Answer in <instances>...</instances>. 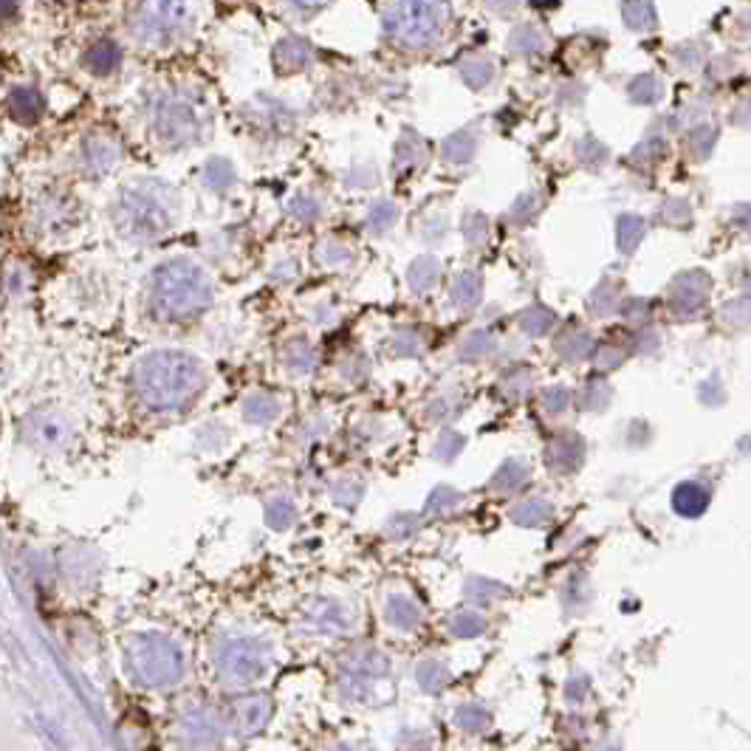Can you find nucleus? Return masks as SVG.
<instances>
[{
    "label": "nucleus",
    "instance_id": "obj_1",
    "mask_svg": "<svg viewBox=\"0 0 751 751\" xmlns=\"http://www.w3.org/2000/svg\"><path fill=\"white\" fill-rule=\"evenodd\" d=\"M133 382L139 399L151 410L170 412L187 407L201 393L203 371L190 353L158 351L139 362Z\"/></svg>",
    "mask_w": 751,
    "mask_h": 751
},
{
    "label": "nucleus",
    "instance_id": "obj_2",
    "mask_svg": "<svg viewBox=\"0 0 751 751\" xmlns=\"http://www.w3.org/2000/svg\"><path fill=\"white\" fill-rule=\"evenodd\" d=\"M212 302V283L192 261L164 263L153 275V308L162 320H187Z\"/></svg>",
    "mask_w": 751,
    "mask_h": 751
},
{
    "label": "nucleus",
    "instance_id": "obj_3",
    "mask_svg": "<svg viewBox=\"0 0 751 751\" xmlns=\"http://www.w3.org/2000/svg\"><path fill=\"white\" fill-rule=\"evenodd\" d=\"M128 666L144 686H173L184 675V655L167 636L144 633L128 644Z\"/></svg>",
    "mask_w": 751,
    "mask_h": 751
},
{
    "label": "nucleus",
    "instance_id": "obj_4",
    "mask_svg": "<svg viewBox=\"0 0 751 751\" xmlns=\"http://www.w3.org/2000/svg\"><path fill=\"white\" fill-rule=\"evenodd\" d=\"M444 7L438 0H401L390 12L387 29L405 46H424L444 29Z\"/></svg>",
    "mask_w": 751,
    "mask_h": 751
},
{
    "label": "nucleus",
    "instance_id": "obj_5",
    "mask_svg": "<svg viewBox=\"0 0 751 751\" xmlns=\"http://www.w3.org/2000/svg\"><path fill=\"white\" fill-rule=\"evenodd\" d=\"M190 20V9L184 0H142L133 32L147 46H167L181 34Z\"/></svg>",
    "mask_w": 751,
    "mask_h": 751
},
{
    "label": "nucleus",
    "instance_id": "obj_6",
    "mask_svg": "<svg viewBox=\"0 0 751 751\" xmlns=\"http://www.w3.org/2000/svg\"><path fill=\"white\" fill-rule=\"evenodd\" d=\"M268 650L266 641L261 639H232L227 644L218 647L216 664L218 673L229 681V684L249 686L263 678L268 670Z\"/></svg>",
    "mask_w": 751,
    "mask_h": 751
},
{
    "label": "nucleus",
    "instance_id": "obj_7",
    "mask_svg": "<svg viewBox=\"0 0 751 751\" xmlns=\"http://www.w3.org/2000/svg\"><path fill=\"white\" fill-rule=\"evenodd\" d=\"M122 223L128 232L139 238H153L167 229L170 218L158 201H153L144 192H128L122 198Z\"/></svg>",
    "mask_w": 751,
    "mask_h": 751
},
{
    "label": "nucleus",
    "instance_id": "obj_8",
    "mask_svg": "<svg viewBox=\"0 0 751 751\" xmlns=\"http://www.w3.org/2000/svg\"><path fill=\"white\" fill-rule=\"evenodd\" d=\"M272 718V700L268 695H249L232 704V729L243 738L257 735Z\"/></svg>",
    "mask_w": 751,
    "mask_h": 751
},
{
    "label": "nucleus",
    "instance_id": "obj_9",
    "mask_svg": "<svg viewBox=\"0 0 751 751\" xmlns=\"http://www.w3.org/2000/svg\"><path fill=\"white\" fill-rule=\"evenodd\" d=\"M709 288H713V283L704 272H689V275L678 277V283L673 286V306L681 314H698L706 297H709Z\"/></svg>",
    "mask_w": 751,
    "mask_h": 751
},
{
    "label": "nucleus",
    "instance_id": "obj_10",
    "mask_svg": "<svg viewBox=\"0 0 751 751\" xmlns=\"http://www.w3.org/2000/svg\"><path fill=\"white\" fill-rule=\"evenodd\" d=\"M302 621L311 625L314 630H320V633H340V630H345L351 625V614L342 608L340 601L317 599L302 610Z\"/></svg>",
    "mask_w": 751,
    "mask_h": 751
},
{
    "label": "nucleus",
    "instance_id": "obj_11",
    "mask_svg": "<svg viewBox=\"0 0 751 751\" xmlns=\"http://www.w3.org/2000/svg\"><path fill=\"white\" fill-rule=\"evenodd\" d=\"M585 457V444L579 435H560L554 438L545 450V464L556 472H571L582 464Z\"/></svg>",
    "mask_w": 751,
    "mask_h": 751
},
{
    "label": "nucleus",
    "instance_id": "obj_12",
    "mask_svg": "<svg viewBox=\"0 0 751 751\" xmlns=\"http://www.w3.org/2000/svg\"><path fill=\"white\" fill-rule=\"evenodd\" d=\"M158 131H162V136L167 142H184V139L196 131V119H192V113L184 106H170L164 108L162 119H158Z\"/></svg>",
    "mask_w": 751,
    "mask_h": 751
},
{
    "label": "nucleus",
    "instance_id": "obj_13",
    "mask_svg": "<svg viewBox=\"0 0 751 751\" xmlns=\"http://www.w3.org/2000/svg\"><path fill=\"white\" fill-rule=\"evenodd\" d=\"M673 506L681 517H700L709 506V492L704 489L700 484H681L678 489L673 492Z\"/></svg>",
    "mask_w": 751,
    "mask_h": 751
},
{
    "label": "nucleus",
    "instance_id": "obj_14",
    "mask_svg": "<svg viewBox=\"0 0 751 751\" xmlns=\"http://www.w3.org/2000/svg\"><path fill=\"white\" fill-rule=\"evenodd\" d=\"M43 108H46V102H43V97H40L37 91H32V88H18V91H12V97H9V113L23 124L37 122V119L43 117Z\"/></svg>",
    "mask_w": 751,
    "mask_h": 751
},
{
    "label": "nucleus",
    "instance_id": "obj_15",
    "mask_svg": "<svg viewBox=\"0 0 751 751\" xmlns=\"http://www.w3.org/2000/svg\"><path fill=\"white\" fill-rule=\"evenodd\" d=\"M187 735H190L192 743L212 746L221 740V724L212 713L207 709H198V713L187 715Z\"/></svg>",
    "mask_w": 751,
    "mask_h": 751
},
{
    "label": "nucleus",
    "instance_id": "obj_16",
    "mask_svg": "<svg viewBox=\"0 0 751 751\" xmlns=\"http://www.w3.org/2000/svg\"><path fill=\"white\" fill-rule=\"evenodd\" d=\"M387 619H390L393 628L416 630L421 625V610L407 596H390V601H387Z\"/></svg>",
    "mask_w": 751,
    "mask_h": 751
},
{
    "label": "nucleus",
    "instance_id": "obj_17",
    "mask_svg": "<svg viewBox=\"0 0 751 751\" xmlns=\"http://www.w3.org/2000/svg\"><path fill=\"white\" fill-rule=\"evenodd\" d=\"M345 664L351 673H360L365 675V678H382V675H387V670H390V664H387V659L379 650H356Z\"/></svg>",
    "mask_w": 751,
    "mask_h": 751
},
{
    "label": "nucleus",
    "instance_id": "obj_18",
    "mask_svg": "<svg viewBox=\"0 0 751 751\" xmlns=\"http://www.w3.org/2000/svg\"><path fill=\"white\" fill-rule=\"evenodd\" d=\"M243 416L249 421H255V424H268V421H275L280 416V405L268 393H252L246 405H243Z\"/></svg>",
    "mask_w": 751,
    "mask_h": 751
},
{
    "label": "nucleus",
    "instance_id": "obj_19",
    "mask_svg": "<svg viewBox=\"0 0 751 751\" xmlns=\"http://www.w3.org/2000/svg\"><path fill=\"white\" fill-rule=\"evenodd\" d=\"M511 520L523 529H537V526H545L551 520V504L545 500H523L511 509Z\"/></svg>",
    "mask_w": 751,
    "mask_h": 751
},
{
    "label": "nucleus",
    "instance_id": "obj_20",
    "mask_svg": "<svg viewBox=\"0 0 751 751\" xmlns=\"http://www.w3.org/2000/svg\"><path fill=\"white\" fill-rule=\"evenodd\" d=\"M481 295H484V280L475 272L461 275L455 286H452V300H455L457 308H475L481 302Z\"/></svg>",
    "mask_w": 751,
    "mask_h": 751
},
{
    "label": "nucleus",
    "instance_id": "obj_21",
    "mask_svg": "<svg viewBox=\"0 0 751 751\" xmlns=\"http://www.w3.org/2000/svg\"><path fill=\"white\" fill-rule=\"evenodd\" d=\"M529 466L523 464V461H506L504 466H500V472L495 475V481H492V489L495 492H515L520 489V486L529 481Z\"/></svg>",
    "mask_w": 751,
    "mask_h": 751
},
{
    "label": "nucleus",
    "instance_id": "obj_22",
    "mask_svg": "<svg viewBox=\"0 0 751 751\" xmlns=\"http://www.w3.org/2000/svg\"><path fill=\"white\" fill-rule=\"evenodd\" d=\"M407 277H410V286L416 288V291H430V288L435 286L438 277H441V263H438L435 257H419V261L410 266Z\"/></svg>",
    "mask_w": 751,
    "mask_h": 751
},
{
    "label": "nucleus",
    "instance_id": "obj_23",
    "mask_svg": "<svg viewBox=\"0 0 751 751\" xmlns=\"http://www.w3.org/2000/svg\"><path fill=\"white\" fill-rule=\"evenodd\" d=\"M416 681H419V686L424 693L435 695L450 684V670H446L444 664H438V661H424V664H419V670H416Z\"/></svg>",
    "mask_w": 751,
    "mask_h": 751
},
{
    "label": "nucleus",
    "instance_id": "obj_24",
    "mask_svg": "<svg viewBox=\"0 0 751 751\" xmlns=\"http://www.w3.org/2000/svg\"><path fill=\"white\" fill-rule=\"evenodd\" d=\"M119 59H122L119 46H113V43H99V46H93L91 52H88L86 66L91 68L93 74H111L113 68L119 66Z\"/></svg>",
    "mask_w": 751,
    "mask_h": 751
},
{
    "label": "nucleus",
    "instance_id": "obj_25",
    "mask_svg": "<svg viewBox=\"0 0 751 751\" xmlns=\"http://www.w3.org/2000/svg\"><path fill=\"white\" fill-rule=\"evenodd\" d=\"M556 351H560L568 362H579V360H585L590 351H594V340H590V333L574 331V333H568V336H562L560 345H556Z\"/></svg>",
    "mask_w": 751,
    "mask_h": 751
},
{
    "label": "nucleus",
    "instance_id": "obj_26",
    "mask_svg": "<svg viewBox=\"0 0 751 751\" xmlns=\"http://www.w3.org/2000/svg\"><path fill=\"white\" fill-rule=\"evenodd\" d=\"M554 322H556L554 311H549V308H542V306H531L529 311L520 317V328H523L526 333H531V336H542V333H549Z\"/></svg>",
    "mask_w": 751,
    "mask_h": 751
},
{
    "label": "nucleus",
    "instance_id": "obj_27",
    "mask_svg": "<svg viewBox=\"0 0 751 751\" xmlns=\"http://www.w3.org/2000/svg\"><path fill=\"white\" fill-rule=\"evenodd\" d=\"M616 232H619V249L625 255H630V252L639 246L641 235H644V221L636 216H621Z\"/></svg>",
    "mask_w": 751,
    "mask_h": 751
},
{
    "label": "nucleus",
    "instance_id": "obj_28",
    "mask_svg": "<svg viewBox=\"0 0 751 751\" xmlns=\"http://www.w3.org/2000/svg\"><path fill=\"white\" fill-rule=\"evenodd\" d=\"M495 347V340H492V333L486 331H477V333H470L464 342H461V351H457V356L466 362H475V360H484L486 353Z\"/></svg>",
    "mask_w": 751,
    "mask_h": 751
},
{
    "label": "nucleus",
    "instance_id": "obj_29",
    "mask_svg": "<svg viewBox=\"0 0 751 751\" xmlns=\"http://www.w3.org/2000/svg\"><path fill=\"white\" fill-rule=\"evenodd\" d=\"M286 367L291 373H308L314 367L317 353L306 345V342H295V345L286 347V356H283Z\"/></svg>",
    "mask_w": 751,
    "mask_h": 751
},
{
    "label": "nucleus",
    "instance_id": "obj_30",
    "mask_svg": "<svg viewBox=\"0 0 751 751\" xmlns=\"http://www.w3.org/2000/svg\"><path fill=\"white\" fill-rule=\"evenodd\" d=\"M455 724L464 732H484L486 726H489V715L484 713V706H457Z\"/></svg>",
    "mask_w": 751,
    "mask_h": 751
},
{
    "label": "nucleus",
    "instance_id": "obj_31",
    "mask_svg": "<svg viewBox=\"0 0 751 751\" xmlns=\"http://www.w3.org/2000/svg\"><path fill=\"white\" fill-rule=\"evenodd\" d=\"M266 520H268V526H272V529H277V531L288 529V526L297 520L295 504H291V500H272V504H268V509H266Z\"/></svg>",
    "mask_w": 751,
    "mask_h": 751
},
{
    "label": "nucleus",
    "instance_id": "obj_32",
    "mask_svg": "<svg viewBox=\"0 0 751 751\" xmlns=\"http://www.w3.org/2000/svg\"><path fill=\"white\" fill-rule=\"evenodd\" d=\"M484 628H486V621L477 614H457L450 625V630L457 636V639H475V636L484 633Z\"/></svg>",
    "mask_w": 751,
    "mask_h": 751
},
{
    "label": "nucleus",
    "instance_id": "obj_33",
    "mask_svg": "<svg viewBox=\"0 0 751 751\" xmlns=\"http://www.w3.org/2000/svg\"><path fill=\"white\" fill-rule=\"evenodd\" d=\"M616 302H619V295H616V288L610 286V283H601L599 288L594 291V297H590V311L599 317L610 314L616 308Z\"/></svg>",
    "mask_w": 751,
    "mask_h": 751
},
{
    "label": "nucleus",
    "instance_id": "obj_34",
    "mask_svg": "<svg viewBox=\"0 0 751 751\" xmlns=\"http://www.w3.org/2000/svg\"><path fill=\"white\" fill-rule=\"evenodd\" d=\"M88 162L97 167V170H108L113 162H117V147L108 142H88Z\"/></svg>",
    "mask_w": 751,
    "mask_h": 751
},
{
    "label": "nucleus",
    "instance_id": "obj_35",
    "mask_svg": "<svg viewBox=\"0 0 751 751\" xmlns=\"http://www.w3.org/2000/svg\"><path fill=\"white\" fill-rule=\"evenodd\" d=\"M466 596H470L472 601H492L504 596V588L489 579H472L470 585H466Z\"/></svg>",
    "mask_w": 751,
    "mask_h": 751
},
{
    "label": "nucleus",
    "instance_id": "obj_36",
    "mask_svg": "<svg viewBox=\"0 0 751 751\" xmlns=\"http://www.w3.org/2000/svg\"><path fill=\"white\" fill-rule=\"evenodd\" d=\"M367 223H371L373 232H385V229H390L396 223V207L393 203H376Z\"/></svg>",
    "mask_w": 751,
    "mask_h": 751
},
{
    "label": "nucleus",
    "instance_id": "obj_37",
    "mask_svg": "<svg viewBox=\"0 0 751 751\" xmlns=\"http://www.w3.org/2000/svg\"><path fill=\"white\" fill-rule=\"evenodd\" d=\"M347 261H351V249L342 246V243L328 241L320 246V263H325V266H342Z\"/></svg>",
    "mask_w": 751,
    "mask_h": 751
},
{
    "label": "nucleus",
    "instance_id": "obj_38",
    "mask_svg": "<svg viewBox=\"0 0 751 751\" xmlns=\"http://www.w3.org/2000/svg\"><path fill=\"white\" fill-rule=\"evenodd\" d=\"M461 450H464V435H457V432H446L444 438H438L435 457L438 461H452V457H455Z\"/></svg>",
    "mask_w": 751,
    "mask_h": 751
},
{
    "label": "nucleus",
    "instance_id": "obj_39",
    "mask_svg": "<svg viewBox=\"0 0 751 751\" xmlns=\"http://www.w3.org/2000/svg\"><path fill=\"white\" fill-rule=\"evenodd\" d=\"M362 497V484L356 481H342V484L333 486V500L340 506H356V500Z\"/></svg>",
    "mask_w": 751,
    "mask_h": 751
},
{
    "label": "nucleus",
    "instance_id": "obj_40",
    "mask_svg": "<svg viewBox=\"0 0 751 751\" xmlns=\"http://www.w3.org/2000/svg\"><path fill=\"white\" fill-rule=\"evenodd\" d=\"M610 401V387L608 385H590L588 390H585V399H582V405L588 407V410H605Z\"/></svg>",
    "mask_w": 751,
    "mask_h": 751
},
{
    "label": "nucleus",
    "instance_id": "obj_41",
    "mask_svg": "<svg viewBox=\"0 0 751 751\" xmlns=\"http://www.w3.org/2000/svg\"><path fill=\"white\" fill-rule=\"evenodd\" d=\"M542 405H545V410H551V412H562L565 407L571 405V393L565 390V387L545 390V396H542Z\"/></svg>",
    "mask_w": 751,
    "mask_h": 751
},
{
    "label": "nucleus",
    "instance_id": "obj_42",
    "mask_svg": "<svg viewBox=\"0 0 751 751\" xmlns=\"http://www.w3.org/2000/svg\"><path fill=\"white\" fill-rule=\"evenodd\" d=\"M621 360H625V353L614 345L596 351V367H599V371H614V367L621 365Z\"/></svg>",
    "mask_w": 751,
    "mask_h": 751
},
{
    "label": "nucleus",
    "instance_id": "obj_43",
    "mask_svg": "<svg viewBox=\"0 0 751 751\" xmlns=\"http://www.w3.org/2000/svg\"><path fill=\"white\" fill-rule=\"evenodd\" d=\"M393 351L399 353V356H416V353H421V340L416 333H399L393 340Z\"/></svg>",
    "mask_w": 751,
    "mask_h": 751
},
{
    "label": "nucleus",
    "instance_id": "obj_44",
    "mask_svg": "<svg viewBox=\"0 0 751 751\" xmlns=\"http://www.w3.org/2000/svg\"><path fill=\"white\" fill-rule=\"evenodd\" d=\"M457 500H461V495H457L455 489H446V486H441V489H438L435 495L430 497V511H446V509H452Z\"/></svg>",
    "mask_w": 751,
    "mask_h": 751
},
{
    "label": "nucleus",
    "instance_id": "obj_45",
    "mask_svg": "<svg viewBox=\"0 0 751 751\" xmlns=\"http://www.w3.org/2000/svg\"><path fill=\"white\" fill-rule=\"evenodd\" d=\"M466 238H470L472 243L484 241L486 238V221L481 216H472L466 218Z\"/></svg>",
    "mask_w": 751,
    "mask_h": 751
},
{
    "label": "nucleus",
    "instance_id": "obj_46",
    "mask_svg": "<svg viewBox=\"0 0 751 751\" xmlns=\"http://www.w3.org/2000/svg\"><path fill=\"white\" fill-rule=\"evenodd\" d=\"M529 385H531V376H529V373H520V376H515V379L506 382L504 390L509 393V396H523V393L529 390Z\"/></svg>",
    "mask_w": 751,
    "mask_h": 751
},
{
    "label": "nucleus",
    "instance_id": "obj_47",
    "mask_svg": "<svg viewBox=\"0 0 751 751\" xmlns=\"http://www.w3.org/2000/svg\"><path fill=\"white\" fill-rule=\"evenodd\" d=\"M20 12V0H0V20H14Z\"/></svg>",
    "mask_w": 751,
    "mask_h": 751
},
{
    "label": "nucleus",
    "instance_id": "obj_48",
    "mask_svg": "<svg viewBox=\"0 0 751 751\" xmlns=\"http://www.w3.org/2000/svg\"><path fill=\"white\" fill-rule=\"evenodd\" d=\"M297 3H302V7H314V3H320V0H297Z\"/></svg>",
    "mask_w": 751,
    "mask_h": 751
}]
</instances>
